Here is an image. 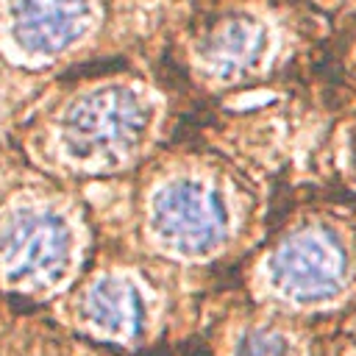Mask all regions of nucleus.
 <instances>
[{"mask_svg":"<svg viewBox=\"0 0 356 356\" xmlns=\"http://www.w3.org/2000/svg\"><path fill=\"white\" fill-rule=\"evenodd\" d=\"M270 275L278 292L298 303L331 300L348 278V250L328 228H303L292 234L270 259Z\"/></svg>","mask_w":356,"mask_h":356,"instance_id":"1","label":"nucleus"},{"mask_svg":"<svg viewBox=\"0 0 356 356\" xmlns=\"http://www.w3.org/2000/svg\"><path fill=\"white\" fill-rule=\"evenodd\" d=\"M153 228L167 248L200 256L225 239V206L211 186L175 181L153 200Z\"/></svg>","mask_w":356,"mask_h":356,"instance_id":"2","label":"nucleus"},{"mask_svg":"<svg viewBox=\"0 0 356 356\" xmlns=\"http://www.w3.org/2000/svg\"><path fill=\"white\" fill-rule=\"evenodd\" d=\"M67 253V225L53 214L25 211L0 234V261L11 278L25 284H47L58 278Z\"/></svg>","mask_w":356,"mask_h":356,"instance_id":"3","label":"nucleus"},{"mask_svg":"<svg viewBox=\"0 0 356 356\" xmlns=\"http://www.w3.org/2000/svg\"><path fill=\"white\" fill-rule=\"evenodd\" d=\"M145 111L142 106L125 95H103L86 103V108L70 117V147L78 156H114L128 147L142 131Z\"/></svg>","mask_w":356,"mask_h":356,"instance_id":"4","label":"nucleus"},{"mask_svg":"<svg viewBox=\"0 0 356 356\" xmlns=\"http://www.w3.org/2000/svg\"><path fill=\"white\" fill-rule=\"evenodd\" d=\"M83 0H17V36L31 50H58L83 19Z\"/></svg>","mask_w":356,"mask_h":356,"instance_id":"5","label":"nucleus"},{"mask_svg":"<svg viewBox=\"0 0 356 356\" xmlns=\"http://www.w3.org/2000/svg\"><path fill=\"white\" fill-rule=\"evenodd\" d=\"M89 325L100 337L134 339L145 325V300L136 286L120 278L100 281L86 298Z\"/></svg>","mask_w":356,"mask_h":356,"instance_id":"6","label":"nucleus"},{"mask_svg":"<svg viewBox=\"0 0 356 356\" xmlns=\"http://www.w3.org/2000/svg\"><path fill=\"white\" fill-rule=\"evenodd\" d=\"M261 50H264V28L256 19L234 17L203 39L200 58L220 78H234L250 70L259 61Z\"/></svg>","mask_w":356,"mask_h":356,"instance_id":"7","label":"nucleus"},{"mask_svg":"<svg viewBox=\"0 0 356 356\" xmlns=\"http://www.w3.org/2000/svg\"><path fill=\"white\" fill-rule=\"evenodd\" d=\"M236 356H286V342L273 331H250L239 339Z\"/></svg>","mask_w":356,"mask_h":356,"instance_id":"8","label":"nucleus"}]
</instances>
